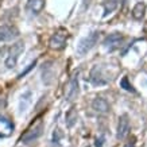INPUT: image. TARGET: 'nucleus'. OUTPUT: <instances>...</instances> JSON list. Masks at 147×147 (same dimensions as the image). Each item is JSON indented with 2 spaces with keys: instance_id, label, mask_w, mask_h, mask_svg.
Returning a JSON list of instances; mask_svg holds the SVG:
<instances>
[{
  "instance_id": "6",
  "label": "nucleus",
  "mask_w": 147,
  "mask_h": 147,
  "mask_svg": "<svg viewBox=\"0 0 147 147\" xmlns=\"http://www.w3.org/2000/svg\"><path fill=\"white\" fill-rule=\"evenodd\" d=\"M121 42H123V35L119 34V32H113L111 35H108L105 39H104V47L109 51H113L117 47H120Z\"/></svg>"
},
{
  "instance_id": "16",
  "label": "nucleus",
  "mask_w": 147,
  "mask_h": 147,
  "mask_svg": "<svg viewBox=\"0 0 147 147\" xmlns=\"http://www.w3.org/2000/svg\"><path fill=\"white\" fill-rule=\"evenodd\" d=\"M124 147H135V142H134V140H132V142H128Z\"/></svg>"
},
{
  "instance_id": "12",
  "label": "nucleus",
  "mask_w": 147,
  "mask_h": 147,
  "mask_svg": "<svg viewBox=\"0 0 147 147\" xmlns=\"http://www.w3.org/2000/svg\"><path fill=\"white\" fill-rule=\"evenodd\" d=\"M92 107H93L94 111L100 112V113H105V112H108V109H109V104H108V101L105 98L96 97L93 100V102H92Z\"/></svg>"
},
{
  "instance_id": "4",
  "label": "nucleus",
  "mask_w": 147,
  "mask_h": 147,
  "mask_svg": "<svg viewBox=\"0 0 147 147\" xmlns=\"http://www.w3.org/2000/svg\"><path fill=\"white\" fill-rule=\"evenodd\" d=\"M66 39H67V32L65 30H58L57 32H54L51 35L49 45L53 50H62L66 46Z\"/></svg>"
},
{
  "instance_id": "11",
  "label": "nucleus",
  "mask_w": 147,
  "mask_h": 147,
  "mask_svg": "<svg viewBox=\"0 0 147 147\" xmlns=\"http://www.w3.org/2000/svg\"><path fill=\"white\" fill-rule=\"evenodd\" d=\"M12 131H13V124L7 119V117L0 115V138L9 136Z\"/></svg>"
},
{
  "instance_id": "7",
  "label": "nucleus",
  "mask_w": 147,
  "mask_h": 147,
  "mask_svg": "<svg viewBox=\"0 0 147 147\" xmlns=\"http://www.w3.org/2000/svg\"><path fill=\"white\" fill-rule=\"evenodd\" d=\"M19 35V31L13 26L3 24L0 26V42H8Z\"/></svg>"
},
{
  "instance_id": "5",
  "label": "nucleus",
  "mask_w": 147,
  "mask_h": 147,
  "mask_svg": "<svg viewBox=\"0 0 147 147\" xmlns=\"http://www.w3.org/2000/svg\"><path fill=\"white\" fill-rule=\"evenodd\" d=\"M77 94H78V77H77V74H74L69 80L66 88H65V97H66V100L71 101L76 98Z\"/></svg>"
},
{
  "instance_id": "15",
  "label": "nucleus",
  "mask_w": 147,
  "mask_h": 147,
  "mask_svg": "<svg viewBox=\"0 0 147 147\" xmlns=\"http://www.w3.org/2000/svg\"><path fill=\"white\" fill-rule=\"evenodd\" d=\"M120 86H121V88H124L125 90H128V92H132V93H135L134 86H132V85L128 82V78H127V77H123V80L120 81Z\"/></svg>"
},
{
  "instance_id": "9",
  "label": "nucleus",
  "mask_w": 147,
  "mask_h": 147,
  "mask_svg": "<svg viewBox=\"0 0 147 147\" xmlns=\"http://www.w3.org/2000/svg\"><path fill=\"white\" fill-rule=\"evenodd\" d=\"M129 131V120H128V116L123 115L119 119V125H117V139H124L127 136Z\"/></svg>"
},
{
  "instance_id": "14",
  "label": "nucleus",
  "mask_w": 147,
  "mask_h": 147,
  "mask_svg": "<svg viewBox=\"0 0 147 147\" xmlns=\"http://www.w3.org/2000/svg\"><path fill=\"white\" fill-rule=\"evenodd\" d=\"M116 7H117V1H116V0H109V1H107V3L104 4V15L107 16L109 12H112L113 9H116Z\"/></svg>"
},
{
  "instance_id": "10",
  "label": "nucleus",
  "mask_w": 147,
  "mask_h": 147,
  "mask_svg": "<svg viewBox=\"0 0 147 147\" xmlns=\"http://www.w3.org/2000/svg\"><path fill=\"white\" fill-rule=\"evenodd\" d=\"M43 5H45V0H27L26 9L31 15H38L42 12Z\"/></svg>"
},
{
  "instance_id": "3",
  "label": "nucleus",
  "mask_w": 147,
  "mask_h": 147,
  "mask_svg": "<svg viewBox=\"0 0 147 147\" xmlns=\"http://www.w3.org/2000/svg\"><path fill=\"white\" fill-rule=\"evenodd\" d=\"M24 50V43L23 42H16L15 45H12V47L9 49V53H8V57L5 58V66L8 69H12V67L16 66L18 63V59H19V55L23 53Z\"/></svg>"
},
{
  "instance_id": "2",
  "label": "nucleus",
  "mask_w": 147,
  "mask_h": 147,
  "mask_svg": "<svg viewBox=\"0 0 147 147\" xmlns=\"http://www.w3.org/2000/svg\"><path fill=\"white\" fill-rule=\"evenodd\" d=\"M42 131H43V123H42L40 119H38L35 124H32L31 127L22 135L20 140H22L23 143H31V142H34V140H36V139L42 135Z\"/></svg>"
},
{
  "instance_id": "13",
  "label": "nucleus",
  "mask_w": 147,
  "mask_h": 147,
  "mask_svg": "<svg viewBox=\"0 0 147 147\" xmlns=\"http://www.w3.org/2000/svg\"><path fill=\"white\" fill-rule=\"evenodd\" d=\"M144 12H146V5H144V3L139 1L132 8V18L136 19V20H140L144 16Z\"/></svg>"
},
{
  "instance_id": "8",
  "label": "nucleus",
  "mask_w": 147,
  "mask_h": 147,
  "mask_svg": "<svg viewBox=\"0 0 147 147\" xmlns=\"http://www.w3.org/2000/svg\"><path fill=\"white\" fill-rule=\"evenodd\" d=\"M89 81L93 85H105L108 82V78L104 77V74L101 73V67L100 66H94L90 71V77Z\"/></svg>"
},
{
  "instance_id": "1",
  "label": "nucleus",
  "mask_w": 147,
  "mask_h": 147,
  "mask_svg": "<svg viewBox=\"0 0 147 147\" xmlns=\"http://www.w3.org/2000/svg\"><path fill=\"white\" fill-rule=\"evenodd\" d=\"M98 35L100 34L97 31H93V32H90L88 36L82 38L80 40L78 46H77V54L78 55H85L90 49H93L94 45L97 43V40H98Z\"/></svg>"
}]
</instances>
